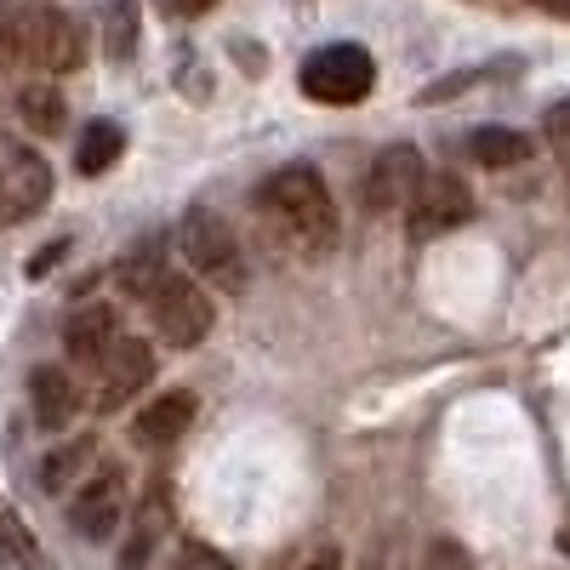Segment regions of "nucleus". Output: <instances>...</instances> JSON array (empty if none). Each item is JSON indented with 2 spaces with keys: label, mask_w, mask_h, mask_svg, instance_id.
Segmentation results:
<instances>
[{
  "label": "nucleus",
  "mask_w": 570,
  "mask_h": 570,
  "mask_svg": "<svg viewBox=\"0 0 570 570\" xmlns=\"http://www.w3.org/2000/svg\"><path fill=\"white\" fill-rule=\"evenodd\" d=\"M137 40H142L137 0H104V52H109V63H131Z\"/></svg>",
  "instance_id": "20"
},
{
  "label": "nucleus",
  "mask_w": 570,
  "mask_h": 570,
  "mask_svg": "<svg viewBox=\"0 0 570 570\" xmlns=\"http://www.w3.org/2000/svg\"><path fill=\"white\" fill-rule=\"evenodd\" d=\"M166 7L177 12V18H200V12H212L217 0H166Z\"/></svg>",
  "instance_id": "26"
},
{
  "label": "nucleus",
  "mask_w": 570,
  "mask_h": 570,
  "mask_svg": "<svg viewBox=\"0 0 570 570\" xmlns=\"http://www.w3.org/2000/svg\"><path fill=\"white\" fill-rule=\"evenodd\" d=\"M58 257H63V240H58V246H46V257H35V263H29V274L40 279V274H46V268H52Z\"/></svg>",
  "instance_id": "27"
},
{
  "label": "nucleus",
  "mask_w": 570,
  "mask_h": 570,
  "mask_svg": "<svg viewBox=\"0 0 570 570\" xmlns=\"http://www.w3.org/2000/svg\"><path fill=\"white\" fill-rule=\"evenodd\" d=\"M115 337H120V320H115L109 303H80L69 314V325H63V348H69L75 365H98Z\"/></svg>",
  "instance_id": "14"
},
{
  "label": "nucleus",
  "mask_w": 570,
  "mask_h": 570,
  "mask_svg": "<svg viewBox=\"0 0 570 570\" xmlns=\"http://www.w3.org/2000/svg\"><path fill=\"white\" fill-rule=\"evenodd\" d=\"M149 303V320L155 331L171 343V348H200L212 337V297H206V285L200 279H188V274H160L155 279V292L142 297Z\"/></svg>",
  "instance_id": "5"
},
{
  "label": "nucleus",
  "mask_w": 570,
  "mask_h": 570,
  "mask_svg": "<svg viewBox=\"0 0 570 570\" xmlns=\"http://www.w3.org/2000/svg\"><path fill=\"white\" fill-rule=\"evenodd\" d=\"M126 502H131V485H126V468L120 462H104L91 468L80 491L69 497V531L80 542H109L120 525H126Z\"/></svg>",
  "instance_id": "6"
},
{
  "label": "nucleus",
  "mask_w": 570,
  "mask_h": 570,
  "mask_svg": "<svg viewBox=\"0 0 570 570\" xmlns=\"http://www.w3.org/2000/svg\"><path fill=\"white\" fill-rule=\"evenodd\" d=\"M542 131H548V149L559 155V166L570 171V104H553L542 115Z\"/></svg>",
  "instance_id": "23"
},
{
  "label": "nucleus",
  "mask_w": 570,
  "mask_h": 570,
  "mask_svg": "<svg viewBox=\"0 0 570 570\" xmlns=\"http://www.w3.org/2000/svg\"><path fill=\"white\" fill-rule=\"evenodd\" d=\"M46 200H52V166H46L29 142L0 131V228L29 223Z\"/></svg>",
  "instance_id": "7"
},
{
  "label": "nucleus",
  "mask_w": 570,
  "mask_h": 570,
  "mask_svg": "<svg viewBox=\"0 0 570 570\" xmlns=\"http://www.w3.org/2000/svg\"><path fill=\"white\" fill-rule=\"evenodd\" d=\"M416 188H422V155L411 149V142H389L360 177V206L371 217H400Z\"/></svg>",
  "instance_id": "8"
},
{
  "label": "nucleus",
  "mask_w": 570,
  "mask_h": 570,
  "mask_svg": "<svg viewBox=\"0 0 570 570\" xmlns=\"http://www.w3.org/2000/svg\"><path fill=\"white\" fill-rule=\"evenodd\" d=\"M257 217L297 257H308V263L331 257V252H337V240H343V217H337V206H331V188L303 160L297 166H279V171H268L257 183Z\"/></svg>",
  "instance_id": "1"
},
{
  "label": "nucleus",
  "mask_w": 570,
  "mask_h": 570,
  "mask_svg": "<svg viewBox=\"0 0 570 570\" xmlns=\"http://www.w3.org/2000/svg\"><path fill=\"white\" fill-rule=\"evenodd\" d=\"M18 115H23V126H29V131L58 137V131H63V120H69V104H63V91H58V86L35 80V86H23V91H18Z\"/></svg>",
  "instance_id": "18"
},
{
  "label": "nucleus",
  "mask_w": 570,
  "mask_h": 570,
  "mask_svg": "<svg viewBox=\"0 0 570 570\" xmlns=\"http://www.w3.org/2000/svg\"><path fill=\"white\" fill-rule=\"evenodd\" d=\"M195 394L188 389H166V394H155L149 405L137 411V422H131V440L142 445V451H166V445H177L183 434H188V422H195Z\"/></svg>",
  "instance_id": "11"
},
{
  "label": "nucleus",
  "mask_w": 570,
  "mask_h": 570,
  "mask_svg": "<svg viewBox=\"0 0 570 570\" xmlns=\"http://www.w3.org/2000/svg\"><path fill=\"white\" fill-rule=\"evenodd\" d=\"M297 570H343V553H337V548H320V553H314V559H303Z\"/></svg>",
  "instance_id": "25"
},
{
  "label": "nucleus",
  "mask_w": 570,
  "mask_h": 570,
  "mask_svg": "<svg viewBox=\"0 0 570 570\" xmlns=\"http://www.w3.org/2000/svg\"><path fill=\"white\" fill-rule=\"evenodd\" d=\"M559 548H564V553H570V525H564V531H559Z\"/></svg>",
  "instance_id": "28"
},
{
  "label": "nucleus",
  "mask_w": 570,
  "mask_h": 570,
  "mask_svg": "<svg viewBox=\"0 0 570 570\" xmlns=\"http://www.w3.org/2000/svg\"><path fill=\"white\" fill-rule=\"evenodd\" d=\"M473 217V195H468V183L451 177V171H422V188L411 195L405 206V228L416 234V240H434V234L456 228Z\"/></svg>",
  "instance_id": "10"
},
{
  "label": "nucleus",
  "mask_w": 570,
  "mask_h": 570,
  "mask_svg": "<svg viewBox=\"0 0 570 570\" xmlns=\"http://www.w3.org/2000/svg\"><path fill=\"white\" fill-rule=\"evenodd\" d=\"M120 155H126V131H120L115 120H91V126L80 131L75 166H80V177H104V171H109Z\"/></svg>",
  "instance_id": "17"
},
{
  "label": "nucleus",
  "mask_w": 570,
  "mask_h": 570,
  "mask_svg": "<svg viewBox=\"0 0 570 570\" xmlns=\"http://www.w3.org/2000/svg\"><path fill=\"white\" fill-rule=\"evenodd\" d=\"M166 537H171V502H166V491H155V497H142V502H137V513H131V525H126V542H120L115 564H120V570H149Z\"/></svg>",
  "instance_id": "12"
},
{
  "label": "nucleus",
  "mask_w": 570,
  "mask_h": 570,
  "mask_svg": "<svg viewBox=\"0 0 570 570\" xmlns=\"http://www.w3.org/2000/svg\"><path fill=\"white\" fill-rule=\"evenodd\" d=\"M0 570H40L35 531L23 525V513L7 497H0Z\"/></svg>",
  "instance_id": "19"
},
{
  "label": "nucleus",
  "mask_w": 570,
  "mask_h": 570,
  "mask_svg": "<svg viewBox=\"0 0 570 570\" xmlns=\"http://www.w3.org/2000/svg\"><path fill=\"white\" fill-rule=\"evenodd\" d=\"M166 570H223V559H217L212 548H200V542H183V548L166 559Z\"/></svg>",
  "instance_id": "24"
},
{
  "label": "nucleus",
  "mask_w": 570,
  "mask_h": 570,
  "mask_svg": "<svg viewBox=\"0 0 570 570\" xmlns=\"http://www.w3.org/2000/svg\"><path fill=\"white\" fill-rule=\"evenodd\" d=\"M297 86H303V98L314 104H331V109H348V104H365L371 98V86H376V63L365 46H320V52L303 58L297 69Z\"/></svg>",
  "instance_id": "4"
},
{
  "label": "nucleus",
  "mask_w": 570,
  "mask_h": 570,
  "mask_svg": "<svg viewBox=\"0 0 570 570\" xmlns=\"http://www.w3.org/2000/svg\"><path fill=\"white\" fill-rule=\"evenodd\" d=\"M468 160H480L485 171H513L531 160V137L513 126H480V131H468Z\"/></svg>",
  "instance_id": "16"
},
{
  "label": "nucleus",
  "mask_w": 570,
  "mask_h": 570,
  "mask_svg": "<svg viewBox=\"0 0 570 570\" xmlns=\"http://www.w3.org/2000/svg\"><path fill=\"white\" fill-rule=\"evenodd\" d=\"M91 451H98V445H91V434H75V440L52 445V451L40 456V473H35L40 491L46 497H63L75 480H86V473H91Z\"/></svg>",
  "instance_id": "15"
},
{
  "label": "nucleus",
  "mask_w": 570,
  "mask_h": 570,
  "mask_svg": "<svg viewBox=\"0 0 570 570\" xmlns=\"http://www.w3.org/2000/svg\"><path fill=\"white\" fill-rule=\"evenodd\" d=\"M29 405H35V422L46 428V434H63V428L75 422V411L86 405V394L75 389V376L63 365H40L29 376Z\"/></svg>",
  "instance_id": "13"
},
{
  "label": "nucleus",
  "mask_w": 570,
  "mask_h": 570,
  "mask_svg": "<svg viewBox=\"0 0 570 570\" xmlns=\"http://www.w3.org/2000/svg\"><path fill=\"white\" fill-rule=\"evenodd\" d=\"M422 570H473V553H468L462 542L440 537V542H428V553H422Z\"/></svg>",
  "instance_id": "22"
},
{
  "label": "nucleus",
  "mask_w": 570,
  "mask_h": 570,
  "mask_svg": "<svg viewBox=\"0 0 570 570\" xmlns=\"http://www.w3.org/2000/svg\"><path fill=\"white\" fill-rule=\"evenodd\" d=\"M91 371H98V411H126L142 389L155 383V348L142 337H126V331H120Z\"/></svg>",
  "instance_id": "9"
},
{
  "label": "nucleus",
  "mask_w": 570,
  "mask_h": 570,
  "mask_svg": "<svg viewBox=\"0 0 570 570\" xmlns=\"http://www.w3.org/2000/svg\"><path fill=\"white\" fill-rule=\"evenodd\" d=\"M155 279H160V252H155V246H142V252H131V257L120 263V285H126L131 297H149Z\"/></svg>",
  "instance_id": "21"
},
{
  "label": "nucleus",
  "mask_w": 570,
  "mask_h": 570,
  "mask_svg": "<svg viewBox=\"0 0 570 570\" xmlns=\"http://www.w3.org/2000/svg\"><path fill=\"white\" fill-rule=\"evenodd\" d=\"M564 183H570V171H564Z\"/></svg>",
  "instance_id": "29"
},
{
  "label": "nucleus",
  "mask_w": 570,
  "mask_h": 570,
  "mask_svg": "<svg viewBox=\"0 0 570 570\" xmlns=\"http://www.w3.org/2000/svg\"><path fill=\"white\" fill-rule=\"evenodd\" d=\"M177 252L195 268V279L217 285V292H246V252L212 206H195L177 223Z\"/></svg>",
  "instance_id": "3"
},
{
  "label": "nucleus",
  "mask_w": 570,
  "mask_h": 570,
  "mask_svg": "<svg viewBox=\"0 0 570 570\" xmlns=\"http://www.w3.org/2000/svg\"><path fill=\"white\" fill-rule=\"evenodd\" d=\"M0 46L40 69V75H69L80 69L86 58V40H80V23L58 7H23V12H7V23H0Z\"/></svg>",
  "instance_id": "2"
}]
</instances>
